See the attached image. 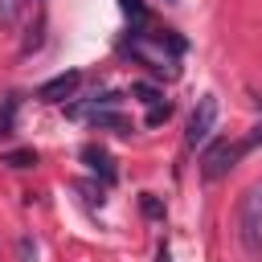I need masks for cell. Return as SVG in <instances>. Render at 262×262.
I'll list each match as a JSON object with an SVG mask.
<instances>
[{
    "mask_svg": "<svg viewBox=\"0 0 262 262\" xmlns=\"http://www.w3.org/2000/svg\"><path fill=\"white\" fill-rule=\"evenodd\" d=\"M78 78H82L78 70H66V74H57V78H49V82L37 90V98H41V102H61V98H70V90L78 86Z\"/></svg>",
    "mask_w": 262,
    "mask_h": 262,
    "instance_id": "277c9868",
    "label": "cell"
},
{
    "mask_svg": "<svg viewBox=\"0 0 262 262\" xmlns=\"http://www.w3.org/2000/svg\"><path fill=\"white\" fill-rule=\"evenodd\" d=\"M4 164H12V168H29V164H37V151H29V147L8 151V156H4Z\"/></svg>",
    "mask_w": 262,
    "mask_h": 262,
    "instance_id": "ba28073f",
    "label": "cell"
},
{
    "mask_svg": "<svg viewBox=\"0 0 262 262\" xmlns=\"http://www.w3.org/2000/svg\"><path fill=\"white\" fill-rule=\"evenodd\" d=\"M123 12H127V16L135 20V25L143 20V4H139V0H123Z\"/></svg>",
    "mask_w": 262,
    "mask_h": 262,
    "instance_id": "9c48e42d",
    "label": "cell"
},
{
    "mask_svg": "<svg viewBox=\"0 0 262 262\" xmlns=\"http://www.w3.org/2000/svg\"><path fill=\"white\" fill-rule=\"evenodd\" d=\"M12 123H16V94H8L4 106H0V139L12 135Z\"/></svg>",
    "mask_w": 262,
    "mask_h": 262,
    "instance_id": "5b68a950",
    "label": "cell"
},
{
    "mask_svg": "<svg viewBox=\"0 0 262 262\" xmlns=\"http://www.w3.org/2000/svg\"><path fill=\"white\" fill-rule=\"evenodd\" d=\"M213 123H217V98H213V94H205V98L192 106V115H188V127H184V143H188V147L205 143V139H209V131H213Z\"/></svg>",
    "mask_w": 262,
    "mask_h": 262,
    "instance_id": "3957f363",
    "label": "cell"
},
{
    "mask_svg": "<svg viewBox=\"0 0 262 262\" xmlns=\"http://www.w3.org/2000/svg\"><path fill=\"white\" fill-rule=\"evenodd\" d=\"M237 237L254 262H262V180L237 201Z\"/></svg>",
    "mask_w": 262,
    "mask_h": 262,
    "instance_id": "6da1fadb",
    "label": "cell"
},
{
    "mask_svg": "<svg viewBox=\"0 0 262 262\" xmlns=\"http://www.w3.org/2000/svg\"><path fill=\"white\" fill-rule=\"evenodd\" d=\"M246 147H250V139H217V143H209L205 147V156H201V176L205 180H221V176H229V168L246 156Z\"/></svg>",
    "mask_w": 262,
    "mask_h": 262,
    "instance_id": "7a4b0ae2",
    "label": "cell"
},
{
    "mask_svg": "<svg viewBox=\"0 0 262 262\" xmlns=\"http://www.w3.org/2000/svg\"><path fill=\"white\" fill-rule=\"evenodd\" d=\"M82 160H86L90 168H102V176H106V180L115 176V172H111V156H106V151H98V147H82Z\"/></svg>",
    "mask_w": 262,
    "mask_h": 262,
    "instance_id": "8992f818",
    "label": "cell"
},
{
    "mask_svg": "<svg viewBox=\"0 0 262 262\" xmlns=\"http://www.w3.org/2000/svg\"><path fill=\"white\" fill-rule=\"evenodd\" d=\"M20 8H25V0H0V20L4 25H16L20 20Z\"/></svg>",
    "mask_w": 262,
    "mask_h": 262,
    "instance_id": "52a82bcc",
    "label": "cell"
}]
</instances>
